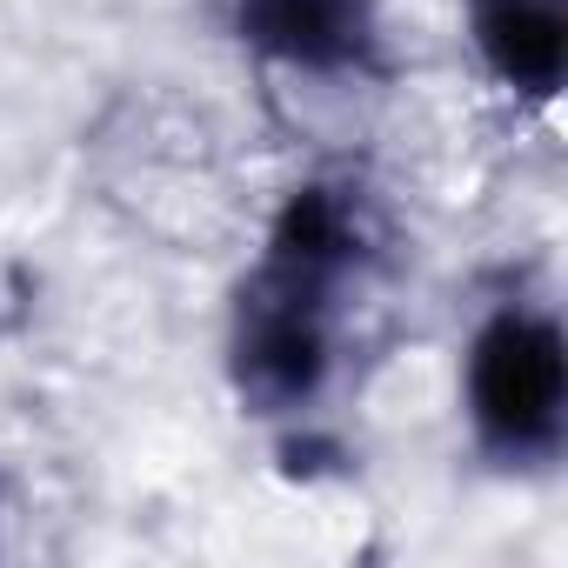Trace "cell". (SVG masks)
Segmentation results:
<instances>
[{
	"label": "cell",
	"mask_w": 568,
	"mask_h": 568,
	"mask_svg": "<svg viewBox=\"0 0 568 568\" xmlns=\"http://www.w3.org/2000/svg\"><path fill=\"white\" fill-rule=\"evenodd\" d=\"M234 28L261 61L315 81L368 74L382 61L375 0H234Z\"/></svg>",
	"instance_id": "obj_3"
},
{
	"label": "cell",
	"mask_w": 568,
	"mask_h": 568,
	"mask_svg": "<svg viewBox=\"0 0 568 568\" xmlns=\"http://www.w3.org/2000/svg\"><path fill=\"white\" fill-rule=\"evenodd\" d=\"M468 395V428L488 462L501 468H541L561 455L568 435V348L555 315L541 308H495L462 368Z\"/></svg>",
	"instance_id": "obj_1"
},
{
	"label": "cell",
	"mask_w": 568,
	"mask_h": 568,
	"mask_svg": "<svg viewBox=\"0 0 568 568\" xmlns=\"http://www.w3.org/2000/svg\"><path fill=\"white\" fill-rule=\"evenodd\" d=\"M468 41L495 88L555 101L568 74V0H468Z\"/></svg>",
	"instance_id": "obj_4"
},
{
	"label": "cell",
	"mask_w": 568,
	"mask_h": 568,
	"mask_svg": "<svg viewBox=\"0 0 568 568\" xmlns=\"http://www.w3.org/2000/svg\"><path fill=\"white\" fill-rule=\"evenodd\" d=\"M362 254H368V214L348 187H328V181L295 187L267 227V261L308 281H328V288H342L362 267Z\"/></svg>",
	"instance_id": "obj_5"
},
{
	"label": "cell",
	"mask_w": 568,
	"mask_h": 568,
	"mask_svg": "<svg viewBox=\"0 0 568 568\" xmlns=\"http://www.w3.org/2000/svg\"><path fill=\"white\" fill-rule=\"evenodd\" d=\"M335 375V288L261 261L234 315V388L261 415H302Z\"/></svg>",
	"instance_id": "obj_2"
}]
</instances>
